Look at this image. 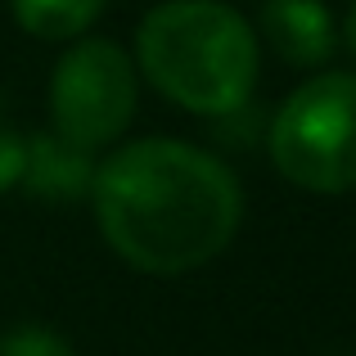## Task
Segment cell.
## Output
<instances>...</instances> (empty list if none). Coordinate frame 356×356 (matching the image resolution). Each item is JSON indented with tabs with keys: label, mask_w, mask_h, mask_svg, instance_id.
<instances>
[{
	"label": "cell",
	"mask_w": 356,
	"mask_h": 356,
	"mask_svg": "<svg viewBox=\"0 0 356 356\" xmlns=\"http://www.w3.org/2000/svg\"><path fill=\"white\" fill-rule=\"evenodd\" d=\"M280 176L312 194L356 190V72H316L266 131Z\"/></svg>",
	"instance_id": "3957f363"
},
{
	"label": "cell",
	"mask_w": 356,
	"mask_h": 356,
	"mask_svg": "<svg viewBox=\"0 0 356 356\" xmlns=\"http://www.w3.org/2000/svg\"><path fill=\"white\" fill-rule=\"evenodd\" d=\"M23 154H27V140L18 136L9 122H0V194H5L9 185H18V176H23Z\"/></svg>",
	"instance_id": "9c48e42d"
},
{
	"label": "cell",
	"mask_w": 356,
	"mask_h": 356,
	"mask_svg": "<svg viewBox=\"0 0 356 356\" xmlns=\"http://www.w3.org/2000/svg\"><path fill=\"white\" fill-rule=\"evenodd\" d=\"M348 45H352V54H356V0H352V9H348Z\"/></svg>",
	"instance_id": "30bf717a"
},
{
	"label": "cell",
	"mask_w": 356,
	"mask_h": 356,
	"mask_svg": "<svg viewBox=\"0 0 356 356\" xmlns=\"http://www.w3.org/2000/svg\"><path fill=\"white\" fill-rule=\"evenodd\" d=\"M9 5L23 32L41 41H72L104 14L108 0H9Z\"/></svg>",
	"instance_id": "52a82bcc"
},
{
	"label": "cell",
	"mask_w": 356,
	"mask_h": 356,
	"mask_svg": "<svg viewBox=\"0 0 356 356\" xmlns=\"http://www.w3.org/2000/svg\"><path fill=\"white\" fill-rule=\"evenodd\" d=\"M136 54L145 77L199 118L248 104L257 86V36L221 0H167L149 9Z\"/></svg>",
	"instance_id": "7a4b0ae2"
},
{
	"label": "cell",
	"mask_w": 356,
	"mask_h": 356,
	"mask_svg": "<svg viewBox=\"0 0 356 356\" xmlns=\"http://www.w3.org/2000/svg\"><path fill=\"white\" fill-rule=\"evenodd\" d=\"M0 122H5V99H0Z\"/></svg>",
	"instance_id": "8fae6325"
},
{
	"label": "cell",
	"mask_w": 356,
	"mask_h": 356,
	"mask_svg": "<svg viewBox=\"0 0 356 356\" xmlns=\"http://www.w3.org/2000/svg\"><path fill=\"white\" fill-rule=\"evenodd\" d=\"M0 356H77L68 339H59L54 330L41 325H14L9 334H0Z\"/></svg>",
	"instance_id": "ba28073f"
},
{
	"label": "cell",
	"mask_w": 356,
	"mask_h": 356,
	"mask_svg": "<svg viewBox=\"0 0 356 356\" xmlns=\"http://www.w3.org/2000/svg\"><path fill=\"white\" fill-rule=\"evenodd\" d=\"M261 32H266L270 50L293 68H316L330 63L334 45V18L321 0H266L261 9Z\"/></svg>",
	"instance_id": "8992f818"
},
{
	"label": "cell",
	"mask_w": 356,
	"mask_h": 356,
	"mask_svg": "<svg viewBox=\"0 0 356 356\" xmlns=\"http://www.w3.org/2000/svg\"><path fill=\"white\" fill-rule=\"evenodd\" d=\"M90 181H95V154H90V149L54 136V131H36V136L27 140L18 185H27L36 199L72 203V199H81V194H90Z\"/></svg>",
	"instance_id": "5b68a950"
},
{
	"label": "cell",
	"mask_w": 356,
	"mask_h": 356,
	"mask_svg": "<svg viewBox=\"0 0 356 356\" xmlns=\"http://www.w3.org/2000/svg\"><path fill=\"white\" fill-rule=\"evenodd\" d=\"M136 63L122 45L86 36L50 72V131L81 149H104L127 136L136 118Z\"/></svg>",
	"instance_id": "277c9868"
},
{
	"label": "cell",
	"mask_w": 356,
	"mask_h": 356,
	"mask_svg": "<svg viewBox=\"0 0 356 356\" xmlns=\"http://www.w3.org/2000/svg\"><path fill=\"white\" fill-rule=\"evenodd\" d=\"M90 199L108 248L145 275L208 266L243 221L235 172L185 140L122 145L95 167Z\"/></svg>",
	"instance_id": "6da1fadb"
}]
</instances>
